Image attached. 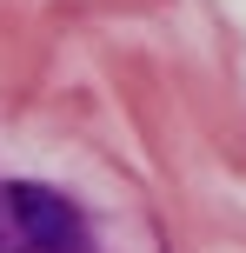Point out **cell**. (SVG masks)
<instances>
[{
  "mask_svg": "<svg viewBox=\"0 0 246 253\" xmlns=\"http://www.w3.org/2000/svg\"><path fill=\"white\" fill-rule=\"evenodd\" d=\"M80 213L53 187L34 180H0V253H73Z\"/></svg>",
  "mask_w": 246,
  "mask_h": 253,
  "instance_id": "cell-1",
  "label": "cell"
}]
</instances>
